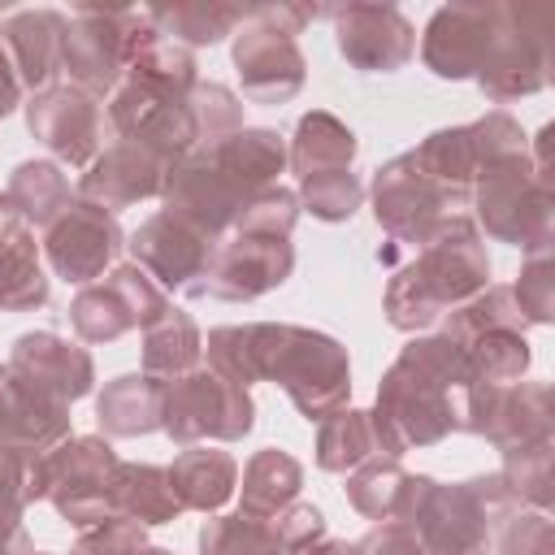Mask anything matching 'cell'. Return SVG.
<instances>
[{
	"mask_svg": "<svg viewBox=\"0 0 555 555\" xmlns=\"http://www.w3.org/2000/svg\"><path fill=\"white\" fill-rule=\"evenodd\" d=\"M217 373L238 386L278 382L304 421H325L347 408L351 395V360L347 347L321 330L251 321V325H217L204 343Z\"/></svg>",
	"mask_w": 555,
	"mask_h": 555,
	"instance_id": "cell-1",
	"label": "cell"
},
{
	"mask_svg": "<svg viewBox=\"0 0 555 555\" xmlns=\"http://www.w3.org/2000/svg\"><path fill=\"white\" fill-rule=\"evenodd\" d=\"M460 399H464V351L442 338H412L395 364L382 373L373 434L382 455H403L416 447H434L460 429Z\"/></svg>",
	"mask_w": 555,
	"mask_h": 555,
	"instance_id": "cell-2",
	"label": "cell"
},
{
	"mask_svg": "<svg viewBox=\"0 0 555 555\" xmlns=\"http://www.w3.org/2000/svg\"><path fill=\"white\" fill-rule=\"evenodd\" d=\"M490 286V256L468 212L447 217L386 286V321L403 334L438 325L451 308Z\"/></svg>",
	"mask_w": 555,
	"mask_h": 555,
	"instance_id": "cell-3",
	"label": "cell"
},
{
	"mask_svg": "<svg viewBox=\"0 0 555 555\" xmlns=\"http://www.w3.org/2000/svg\"><path fill=\"white\" fill-rule=\"evenodd\" d=\"M507 481L499 473H481L455 486L412 473L403 520L416 529L425 555H490L494 529L516 512Z\"/></svg>",
	"mask_w": 555,
	"mask_h": 555,
	"instance_id": "cell-4",
	"label": "cell"
},
{
	"mask_svg": "<svg viewBox=\"0 0 555 555\" xmlns=\"http://www.w3.org/2000/svg\"><path fill=\"white\" fill-rule=\"evenodd\" d=\"M468 204L477 208V221L490 238L520 247L525 256L551 251L555 238V195L551 178L533 169L529 152L499 156L477 169Z\"/></svg>",
	"mask_w": 555,
	"mask_h": 555,
	"instance_id": "cell-5",
	"label": "cell"
},
{
	"mask_svg": "<svg viewBox=\"0 0 555 555\" xmlns=\"http://www.w3.org/2000/svg\"><path fill=\"white\" fill-rule=\"evenodd\" d=\"M117 451L100 434H69L48 455L26 464V503L52 499V507L69 525H100L113 516V477H117Z\"/></svg>",
	"mask_w": 555,
	"mask_h": 555,
	"instance_id": "cell-6",
	"label": "cell"
},
{
	"mask_svg": "<svg viewBox=\"0 0 555 555\" xmlns=\"http://www.w3.org/2000/svg\"><path fill=\"white\" fill-rule=\"evenodd\" d=\"M321 17L308 4H256L234 30V69L251 104H286L304 87V52L295 35Z\"/></svg>",
	"mask_w": 555,
	"mask_h": 555,
	"instance_id": "cell-7",
	"label": "cell"
},
{
	"mask_svg": "<svg viewBox=\"0 0 555 555\" xmlns=\"http://www.w3.org/2000/svg\"><path fill=\"white\" fill-rule=\"evenodd\" d=\"M251 425H256V403H251L247 386L230 382L212 364L199 360L195 369L165 382L160 429L173 442H182V447L238 442L243 434H251Z\"/></svg>",
	"mask_w": 555,
	"mask_h": 555,
	"instance_id": "cell-8",
	"label": "cell"
},
{
	"mask_svg": "<svg viewBox=\"0 0 555 555\" xmlns=\"http://www.w3.org/2000/svg\"><path fill=\"white\" fill-rule=\"evenodd\" d=\"M373 217L390 234L395 247H421L447 217H455L468 199L442 186L412 152L395 156L373 173Z\"/></svg>",
	"mask_w": 555,
	"mask_h": 555,
	"instance_id": "cell-9",
	"label": "cell"
},
{
	"mask_svg": "<svg viewBox=\"0 0 555 555\" xmlns=\"http://www.w3.org/2000/svg\"><path fill=\"white\" fill-rule=\"evenodd\" d=\"M295 269V247L282 234H260L230 225L208 251V264L199 282L186 291L195 299H225V304H247L269 291H278Z\"/></svg>",
	"mask_w": 555,
	"mask_h": 555,
	"instance_id": "cell-10",
	"label": "cell"
},
{
	"mask_svg": "<svg viewBox=\"0 0 555 555\" xmlns=\"http://www.w3.org/2000/svg\"><path fill=\"white\" fill-rule=\"evenodd\" d=\"M143 26V9H74L65 17V39H61V69L69 74L74 87L87 95H113L130 65V43L134 30Z\"/></svg>",
	"mask_w": 555,
	"mask_h": 555,
	"instance_id": "cell-11",
	"label": "cell"
},
{
	"mask_svg": "<svg viewBox=\"0 0 555 555\" xmlns=\"http://www.w3.org/2000/svg\"><path fill=\"white\" fill-rule=\"evenodd\" d=\"M186 100L191 95H169L126 74L113 87L104 117L121 143H134L165 165H178L186 152H195V117Z\"/></svg>",
	"mask_w": 555,
	"mask_h": 555,
	"instance_id": "cell-12",
	"label": "cell"
},
{
	"mask_svg": "<svg viewBox=\"0 0 555 555\" xmlns=\"http://www.w3.org/2000/svg\"><path fill=\"white\" fill-rule=\"evenodd\" d=\"M169 308L165 291L139 269V264H117L100 282L82 286L69 304V325L82 343H113L130 330H147L160 321Z\"/></svg>",
	"mask_w": 555,
	"mask_h": 555,
	"instance_id": "cell-13",
	"label": "cell"
},
{
	"mask_svg": "<svg viewBox=\"0 0 555 555\" xmlns=\"http://www.w3.org/2000/svg\"><path fill=\"white\" fill-rule=\"evenodd\" d=\"M160 199H165V212L173 221H182L199 238L217 243L221 234H230V225L238 221V212L247 208L251 195L221 169V160L212 152L195 147L178 165H169Z\"/></svg>",
	"mask_w": 555,
	"mask_h": 555,
	"instance_id": "cell-14",
	"label": "cell"
},
{
	"mask_svg": "<svg viewBox=\"0 0 555 555\" xmlns=\"http://www.w3.org/2000/svg\"><path fill=\"white\" fill-rule=\"evenodd\" d=\"M551 386L546 382H512V386H464L460 429L481 434L499 451L551 442Z\"/></svg>",
	"mask_w": 555,
	"mask_h": 555,
	"instance_id": "cell-15",
	"label": "cell"
},
{
	"mask_svg": "<svg viewBox=\"0 0 555 555\" xmlns=\"http://www.w3.org/2000/svg\"><path fill=\"white\" fill-rule=\"evenodd\" d=\"M546 82H551V56H546V35H542V13L503 4L499 30L477 69V87L486 91V100L507 104V100L542 91Z\"/></svg>",
	"mask_w": 555,
	"mask_h": 555,
	"instance_id": "cell-16",
	"label": "cell"
},
{
	"mask_svg": "<svg viewBox=\"0 0 555 555\" xmlns=\"http://www.w3.org/2000/svg\"><path fill=\"white\" fill-rule=\"evenodd\" d=\"M26 126L61 165L87 169L104 147L108 117H104V104L82 87L52 82L26 100Z\"/></svg>",
	"mask_w": 555,
	"mask_h": 555,
	"instance_id": "cell-17",
	"label": "cell"
},
{
	"mask_svg": "<svg viewBox=\"0 0 555 555\" xmlns=\"http://www.w3.org/2000/svg\"><path fill=\"white\" fill-rule=\"evenodd\" d=\"M121 247L126 234L117 217L87 199H69L56 212V221L43 225V251L52 269L74 286H91L95 278H104V269L121 256Z\"/></svg>",
	"mask_w": 555,
	"mask_h": 555,
	"instance_id": "cell-18",
	"label": "cell"
},
{
	"mask_svg": "<svg viewBox=\"0 0 555 555\" xmlns=\"http://www.w3.org/2000/svg\"><path fill=\"white\" fill-rule=\"evenodd\" d=\"M321 17L334 22V43L360 74H395L416 52V30L395 4H343Z\"/></svg>",
	"mask_w": 555,
	"mask_h": 555,
	"instance_id": "cell-19",
	"label": "cell"
},
{
	"mask_svg": "<svg viewBox=\"0 0 555 555\" xmlns=\"http://www.w3.org/2000/svg\"><path fill=\"white\" fill-rule=\"evenodd\" d=\"M503 4H442L434 9L425 39H421V61L438 78H477L490 39L499 30Z\"/></svg>",
	"mask_w": 555,
	"mask_h": 555,
	"instance_id": "cell-20",
	"label": "cell"
},
{
	"mask_svg": "<svg viewBox=\"0 0 555 555\" xmlns=\"http://www.w3.org/2000/svg\"><path fill=\"white\" fill-rule=\"evenodd\" d=\"M9 373H17L26 386H35L39 395H48L52 403L69 408L74 399L91 395L95 386V364H91V351L52 334V330H35V334H22L13 338V351H9Z\"/></svg>",
	"mask_w": 555,
	"mask_h": 555,
	"instance_id": "cell-21",
	"label": "cell"
},
{
	"mask_svg": "<svg viewBox=\"0 0 555 555\" xmlns=\"http://www.w3.org/2000/svg\"><path fill=\"white\" fill-rule=\"evenodd\" d=\"M65 438H69V408L52 403L17 373L0 369V451L30 464Z\"/></svg>",
	"mask_w": 555,
	"mask_h": 555,
	"instance_id": "cell-22",
	"label": "cell"
},
{
	"mask_svg": "<svg viewBox=\"0 0 555 555\" xmlns=\"http://www.w3.org/2000/svg\"><path fill=\"white\" fill-rule=\"evenodd\" d=\"M126 247L134 251V264H139L160 291H191V286L199 282L204 264H208V251H212L208 238H199L195 230H186V225L173 221L169 212L147 217V221L130 234Z\"/></svg>",
	"mask_w": 555,
	"mask_h": 555,
	"instance_id": "cell-23",
	"label": "cell"
},
{
	"mask_svg": "<svg viewBox=\"0 0 555 555\" xmlns=\"http://www.w3.org/2000/svg\"><path fill=\"white\" fill-rule=\"evenodd\" d=\"M165 173H169V165L156 160L152 152H143L134 143H113L78 178V199L117 212V208H130L139 199H156L165 186Z\"/></svg>",
	"mask_w": 555,
	"mask_h": 555,
	"instance_id": "cell-24",
	"label": "cell"
},
{
	"mask_svg": "<svg viewBox=\"0 0 555 555\" xmlns=\"http://www.w3.org/2000/svg\"><path fill=\"white\" fill-rule=\"evenodd\" d=\"M61 39L65 13L56 9H17L0 22V48L17 69V82L30 91L52 87V78L61 74Z\"/></svg>",
	"mask_w": 555,
	"mask_h": 555,
	"instance_id": "cell-25",
	"label": "cell"
},
{
	"mask_svg": "<svg viewBox=\"0 0 555 555\" xmlns=\"http://www.w3.org/2000/svg\"><path fill=\"white\" fill-rule=\"evenodd\" d=\"M48 304V278L39 264L35 230L0 191V308L4 312H30Z\"/></svg>",
	"mask_w": 555,
	"mask_h": 555,
	"instance_id": "cell-26",
	"label": "cell"
},
{
	"mask_svg": "<svg viewBox=\"0 0 555 555\" xmlns=\"http://www.w3.org/2000/svg\"><path fill=\"white\" fill-rule=\"evenodd\" d=\"M160 403H165V382L147 373H121L100 390L95 421L104 438H139L160 429Z\"/></svg>",
	"mask_w": 555,
	"mask_h": 555,
	"instance_id": "cell-27",
	"label": "cell"
},
{
	"mask_svg": "<svg viewBox=\"0 0 555 555\" xmlns=\"http://www.w3.org/2000/svg\"><path fill=\"white\" fill-rule=\"evenodd\" d=\"M238 481V464L230 451L217 447H186L169 464V486L182 503V512H217L230 503Z\"/></svg>",
	"mask_w": 555,
	"mask_h": 555,
	"instance_id": "cell-28",
	"label": "cell"
},
{
	"mask_svg": "<svg viewBox=\"0 0 555 555\" xmlns=\"http://www.w3.org/2000/svg\"><path fill=\"white\" fill-rule=\"evenodd\" d=\"M299 486H304V464L282 447H264L243 468L238 512L256 516V520H269V516H278L282 507H291L299 499Z\"/></svg>",
	"mask_w": 555,
	"mask_h": 555,
	"instance_id": "cell-29",
	"label": "cell"
},
{
	"mask_svg": "<svg viewBox=\"0 0 555 555\" xmlns=\"http://www.w3.org/2000/svg\"><path fill=\"white\" fill-rule=\"evenodd\" d=\"M356 147L360 143H356L351 126H343L325 108H312V113L299 117L286 160H291L295 178H312V173H330V169H351Z\"/></svg>",
	"mask_w": 555,
	"mask_h": 555,
	"instance_id": "cell-30",
	"label": "cell"
},
{
	"mask_svg": "<svg viewBox=\"0 0 555 555\" xmlns=\"http://www.w3.org/2000/svg\"><path fill=\"white\" fill-rule=\"evenodd\" d=\"M208 152L221 160V169H225L247 195H256V191H264V186H278V173H282V165H286V143H282V134L269 130V126H243L238 134H230L225 143H217V147H208Z\"/></svg>",
	"mask_w": 555,
	"mask_h": 555,
	"instance_id": "cell-31",
	"label": "cell"
},
{
	"mask_svg": "<svg viewBox=\"0 0 555 555\" xmlns=\"http://www.w3.org/2000/svg\"><path fill=\"white\" fill-rule=\"evenodd\" d=\"M113 512L139 520L143 529L152 525H169L182 516V503L169 486V468L160 464H117L113 477Z\"/></svg>",
	"mask_w": 555,
	"mask_h": 555,
	"instance_id": "cell-32",
	"label": "cell"
},
{
	"mask_svg": "<svg viewBox=\"0 0 555 555\" xmlns=\"http://www.w3.org/2000/svg\"><path fill=\"white\" fill-rule=\"evenodd\" d=\"M412 473L395 455H373L347 473V503L369 520H403Z\"/></svg>",
	"mask_w": 555,
	"mask_h": 555,
	"instance_id": "cell-33",
	"label": "cell"
},
{
	"mask_svg": "<svg viewBox=\"0 0 555 555\" xmlns=\"http://www.w3.org/2000/svg\"><path fill=\"white\" fill-rule=\"evenodd\" d=\"M199 351H204V338H199V325L191 321V312L182 308H165L160 321H152L143 330V373L156 377V382H169L186 369L199 364Z\"/></svg>",
	"mask_w": 555,
	"mask_h": 555,
	"instance_id": "cell-34",
	"label": "cell"
},
{
	"mask_svg": "<svg viewBox=\"0 0 555 555\" xmlns=\"http://www.w3.org/2000/svg\"><path fill=\"white\" fill-rule=\"evenodd\" d=\"M143 13L165 39H173L182 48L221 43L247 17V9H238V4H156V9H143Z\"/></svg>",
	"mask_w": 555,
	"mask_h": 555,
	"instance_id": "cell-35",
	"label": "cell"
},
{
	"mask_svg": "<svg viewBox=\"0 0 555 555\" xmlns=\"http://www.w3.org/2000/svg\"><path fill=\"white\" fill-rule=\"evenodd\" d=\"M499 330H512V334L529 330L516 299H512V286H486L442 317V338H451L455 347H468L481 334H499Z\"/></svg>",
	"mask_w": 555,
	"mask_h": 555,
	"instance_id": "cell-36",
	"label": "cell"
},
{
	"mask_svg": "<svg viewBox=\"0 0 555 555\" xmlns=\"http://www.w3.org/2000/svg\"><path fill=\"white\" fill-rule=\"evenodd\" d=\"M460 351H464V386H512V382H525L529 360H533L525 334H512V330L481 334L477 343H468Z\"/></svg>",
	"mask_w": 555,
	"mask_h": 555,
	"instance_id": "cell-37",
	"label": "cell"
},
{
	"mask_svg": "<svg viewBox=\"0 0 555 555\" xmlns=\"http://www.w3.org/2000/svg\"><path fill=\"white\" fill-rule=\"evenodd\" d=\"M373 455H382V447H377L369 412L343 408L317 425V464L325 473H351L356 464H364Z\"/></svg>",
	"mask_w": 555,
	"mask_h": 555,
	"instance_id": "cell-38",
	"label": "cell"
},
{
	"mask_svg": "<svg viewBox=\"0 0 555 555\" xmlns=\"http://www.w3.org/2000/svg\"><path fill=\"white\" fill-rule=\"evenodd\" d=\"M9 199L17 204V212L35 225L56 221V212L69 204V178L56 160H22L9 178Z\"/></svg>",
	"mask_w": 555,
	"mask_h": 555,
	"instance_id": "cell-39",
	"label": "cell"
},
{
	"mask_svg": "<svg viewBox=\"0 0 555 555\" xmlns=\"http://www.w3.org/2000/svg\"><path fill=\"white\" fill-rule=\"evenodd\" d=\"M199 555H282L273 520L256 516H212L199 529Z\"/></svg>",
	"mask_w": 555,
	"mask_h": 555,
	"instance_id": "cell-40",
	"label": "cell"
},
{
	"mask_svg": "<svg viewBox=\"0 0 555 555\" xmlns=\"http://www.w3.org/2000/svg\"><path fill=\"white\" fill-rule=\"evenodd\" d=\"M186 104H191V117H195V147H204V152L243 130V104L221 82H195Z\"/></svg>",
	"mask_w": 555,
	"mask_h": 555,
	"instance_id": "cell-41",
	"label": "cell"
},
{
	"mask_svg": "<svg viewBox=\"0 0 555 555\" xmlns=\"http://www.w3.org/2000/svg\"><path fill=\"white\" fill-rule=\"evenodd\" d=\"M295 199L317 221H351L356 208H360V199H364V186H360V178L351 169H330V173L299 178Z\"/></svg>",
	"mask_w": 555,
	"mask_h": 555,
	"instance_id": "cell-42",
	"label": "cell"
},
{
	"mask_svg": "<svg viewBox=\"0 0 555 555\" xmlns=\"http://www.w3.org/2000/svg\"><path fill=\"white\" fill-rule=\"evenodd\" d=\"M499 477L507 481V490H512V499H516L520 507L546 512V503H551V442H533V447L503 451Z\"/></svg>",
	"mask_w": 555,
	"mask_h": 555,
	"instance_id": "cell-43",
	"label": "cell"
},
{
	"mask_svg": "<svg viewBox=\"0 0 555 555\" xmlns=\"http://www.w3.org/2000/svg\"><path fill=\"white\" fill-rule=\"evenodd\" d=\"M512 299H516L525 325H551L555 321V260H551V251L525 256L516 286H512Z\"/></svg>",
	"mask_w": 555,
	"mask_h": 555,
	"instance_id": "cell-44",
	"label": "cell"
},
{
	"mask_svg": "<svg viewBox=\"0 0 555 555\" xmlns=\"http://www.w3.org/2000/svg\"><path fill=\"white\" fill-rule=\"evenodd\" d=\"M26 460L0 451V555H30V538L22 529L26 512Z\"/></svg>",
	"mask_w": 555,
	"mask_h": 555,
	"instance_id": "cell-45",
	"label": "cell"
},
{
	"mask_svg": "<svg viewBox=\"0 0 555 555\" xmlns=\"http://www.w3.org/2000/svg\"><path fill=\"white\" fill-rule=\"evenodd\" d=\"M499 555H555V525L546 512L516 507L499 529H494Z\"/></svg>",
	"mask_w": 555,
	"mask_h": 555,
	"instance_id": "cell-46",
	"label": "cell"
},
{
	"mask_svg": "<svg viewBox=\"0 0 555 555\" xmlns=\"http://www.w3.org/2000/svg\"><path fill=\"white\" fill-rule=\"evenodd\" d=\"M147 546V529L130 516H104L100 525H87V533L74 542L69 555H139Z\"/></svg>",
	"mask_w": 555,
	"mask_h": 555,
	"instance_id": "cell-47",
	"label": "cell"
},
{
	"mask_svg": "<svg viewBox=\"0 0 555 555\" xmlns=\"http://www.w3.org/2000/svg\"><path fill=\"white\" fill-rule=\"evenodd\" d=\"M269 520H273V533H278L282 555H295V551H304V546H312V542L325 538V516L312 503H291V507H282Z\"/></svg>",
	"mask_w": 555,
	"mask_h": 555,
	"instance_id": "cell-48",
	"label": "cell"
},
{
	"mask_svg": "<svg viewBox=\"0 0 555 555\" xmlns=\"http://www.w3.org/2000/svg\"><path fill=\"white\" fill-rule=\"evenodd\" d=\"M356 555H425V546L408 520H377L356 542Z\"/></svg>",
	"mask_w": 555,
	"mask_h": 555,
	"instance_id": "cell-49",
	"label": "cell"
},
{
	"mask_svg": "<svg viewBox=\"0 0 555 555\" xmlns=\"http://www.w3.org/2000/svg\"><path fill=\"white\" fill-rule=\"evenodd\" d=\"M17 104H22V82H17V69H13L9 52L0 48V117H9Z\"/></svg>",
	"mask_w": 555,
	"mask_h": 555,
	"instance_id": "cell-50",
	"label": "cell"
},
{
	"mask_svg": "<svg viewBox=\"0 0 555 555\" xmlns=\"http://www.w3.org/2000/svg\"><path fill=\"white\" fill-rule=\"evenodd\" d=\"M295 555H356V546L351 542H338V538H321V542H312V546H304Z\"/></svg>",
	"mask_w": 555,
	"mask_h": 555,
	"instance_id": "cell-51",
	"label": "cell"
},
{
	"mask_svg": "<svg viewBox=\"0 0 555 555\" xmlns=\"http://www.w3.org/2000/svg\"><path fill=\"white\" fill-rule=\"evenodd\" d=\"M139 555H173V551H165V546H143Z\"/></svg>",
	"mask_w": 555,
	"mask_h": 555,
	"instance_id": "cell-52",
	"label": "cell"
},
{
	"mask_svg": "<svg viewBox=\"0 0 555 555\" xmlns=\"http://www.w3.org/2000/svg\"><path fill=\"white\" fill-rule=\"evenodd\" d=\"M30 555H52V551H30Z\"/></svg>",
	"mask_w": 555,
	"mask_h": 555,
	"instance_id": "cell-53",
	"label": "cell"
}]
</instances>
